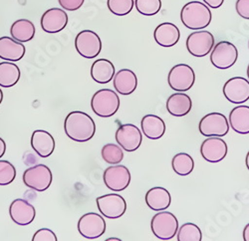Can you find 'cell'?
<instances>
[{
	"mask_svg": "<svg viewBox=\"0 0 249 241\" xmlns=\"http://www.w3.org/2000/svg\"><path fill=\"white\" fill-rule=\"evenodd\" d=\"M64 131L74 142L85 143L95 136L96 124L88 114L73 111L68 114L64 120Z\"/></svg>",
	"mask_w": 249,
	"mask_h": 241,
	"instance_id": "cell-1",
	"label": "cell"
},
{
	"mask_svg": "<svg viewBox=\"0 0 249 241\" xmlns=\"http://www.w3.org/2000/svg\"><path fill=\"white\" fill-rule=\"evenodd\" d=\"M213 14L210 7L200 1L188 2L180 11L182 24L191 30H202L212 22Z\"/></svg>",
	"mask_w": 249,
	"mask_h": 241,
	"instance_id": "cell-2",
	"label": "cell"
},
{
	"mask_svg": "<svg viewBox=\"0 0 249 241\" xmlns=\"http://www.w3.org/2000/svg\"><path fill=\"white\" fill-rule=\"evenodd\" d=\"M121 101L118 94L111 89L97 91L91 100L93 112L101 118H111L120 109Z\"/></svg>",
	"mask_w": 249,
	"mask_h": 241,
	"instance_id": "cell-3",
	"label": "cell"
},
{
	"mask_svg": "<svg viewBox=\"0 0 249 241\" xmlns=\"http://www.w3.org/2000/svg\"><path fill=\"white\" fill-rule=\"evenodd\" d=\"M151 229L158 239L163 241L171 240L178 230V218L172 212L159 211L152 218Z\"/></svg>",
	"mask_w": 249,
	"mask_h": 241,
	"instance_id": "cell-4",
	"label": "cell"
},
{
	"mask_svg": "<svg viewBox=\"0 0 249 241\" xmlns=\"http://www.w3.org/2000/svg\"><path fill=\"white\" fill-rule=\"evenodd\" d=\"M51 170L45 165H36L27 169L22 176L24 185L38 192L45 191L52 184Z\"/></svg>",
	"mask_w": 249,
	"mask_h": 241,
	"instance_id": "cell-5",
	"label": "cell"
},
{
	"mask_svg": "<svg viewBox=\"0 0 249 241\" xmlns=\"http://www.w3.org/2000/svg\"><path fill=\"white\" fill-rule=\"evenodd\" d=\"M238 59V50L234 44L228 41H220L215 44L211 52L212 64L219 69L226 70L231 68Z\"/></svg>",
	"mask_w": 249,
	"mask_h": 241,
	"instance_id": "cell-6",
	"label": "cell"
},
{
	"mask_svg": "<svg viewBox=\"0 0 249 241\" xmlns=\"http://www.w3.org/2000/svg\"><path fill=\"white\" fill-rule=\"evenodd\" d=\"M230 123L221 113H210L199 120V133L206 137H224L230 132Z\"/></svg>",
	"mask_w": 249,
	"mask_h": 241,
	"instance_id": "cell-7",
	"label": "cell"
},
{
	"mask_svg": "<svg viewBox=\"0 0 249 241\" xmlns=\"http://www.w3.org/2000/svg\"><path fill=\"white\" fill-rule=\"evenodd\" d=\"M196 82L194 69L188 64L174 66L168 75L169 86L177 92H186L192 89Z\"/></svg>",
	"mask_w": 249,
	"mask_h": 241,
	"instance_id": "cell-8",
	"label": "cell"
},
{
	"mask_svg": "<svg viewBox=\"0 0 249 241\" xmlns=\"http://www.w3.org/2000/svg\"><path fill=\"white\" fill-rule=\"evenodd\" d=\"M78 231L88 240L98 239L106 232V222L102 215L95 212H88L80 217Z\"/></svg>",
	"mask_w": 249,
	"mask_h": 241,
	"instance_id": "cell-9",
	"label": "cell"
},
{
	"mask_svg": "<svg viewBox=\"0 0 249 241\" xmlns=\"http://www.w3.org/2000/svg\"><path fill=\"white\" fill-rule=\"evenodd\" d=\"M214 36L206 30L191 33L186 39V49L195 57L201 58L209 55L214 46Z\"/></svg>",
	"mask_w": 249,
	"mask_h": 241,
	"instance_id": "cell-10",
	"label": "cell"
},
{
	"mask_svg": "<svg viewBox=\"0 0 249 241\" xmlns=\"http://www.w3.org/2000/svg\"><path fill=\"white\" fill-rule=\"evenodd\" d=\"M96 203L101 214L109 219H118L127 211L126 200L117 193L99 196Z\"/></svg>",
	"mask_w": 249,
	"mask_h": 241,
	"instance_id": "cell-11",
	"label": "cell"
},
{
	"mask_svg": "<svg viewBox=\"0 0 249 241\" xmlns=\"http://www.w3.org/2000/svg\"><path fill=\"white\" fill-rule=\"evenodd\" d=\"M75 48L82 57L94 59L102 51L101 38L92 30H83L75 38Z\"/></svg>",
	"mask_w": 249,
	"mask_h": 241,
	"instance_id": "cell-12",
	"label": "cell"
},
{
	"mask_svg": "<svg viewBox=\"0 0 249 241\" xmlns=\"http://www.w3.org/2000/svg\"><path fill=\"white\" fill-rule=\"evenodd\" d=\"M103 180L110 190L123 191L130 186L131 172L124 166L111 165L104 172Z\"/></svg>",
	"mask_w": 249,
	"mask_h": 241,
	"instance_id": "cell-13",
	"label": "cell"
},
{
	"mask_svg": "<svg viewBox=\"0 0 249 241\" xmlns=\"http://www.w3.org/2000/svg\"><path fill=\"white\" fill-rule=\"evenodd\" d=\"M222 92L228 102L243 104L249 100V81L243 77H233L225 82Z\"/></svg>",
	"mask_w": 249,
	"mask_h": 241,
	"instance_id": "cell-14",
	"label": "cell"
},
{
	"mask_svg": "<svg viewBox=\"0 0 249 241\" xmlns=\"http://www.w3.org/2000/svg\"><path fill=\"white\" fill-rule=\"evenodd\" d=\"M118 145L126 152L137 151L142 143V135L140 129L133 124L121 125L116 132Z\"/></svg>",
	"mask_w": 249,
	"mask_h": 241,
	"instance_id": "cell-15",
	"label": "cell"
},
{
	"mask_svg": "<svg viewBox=\"0 0 249 241\" xmlns=\"http://www.w3.org/2000/svg\"><path fill=\"white\" fill-rule=\"evenodd\" d=\"M227 145L219 137H209L200 146V155L204 160L216 164L223 160L227 155Z\"/></svg>",
	"mask_w": 249,
	"mask_h": 241,
	"instance_id": "cell-16",
	"label": "cell"
},
{
	"mask_svg": "<svg viewBox=\"0 0 249 241\" xmlns=\"http://www.w3.org/2000/svg\"><path fill=\"white\" fill-rule=\"evenodd\" d=\"M9 214L13 223L18 225L25 226L33 223L36 210L26 199L17 198L13 200L9 207Z\"/></svg>",
	"mask_w": 249,
	"mask_h": 241,
	"instance_id": "cell-17",
	"label": "cell"
},
{
	"mask_svg": "<svg viewBox=\"0 0 249 241\" xmlns=\"http://www.w3.org/2000/svg\"><path fill=\"white\" fill-rule=\"evenodd\" d=\"M68 24V15L64 9L51 8L41 17V28L44 32L54 34L63 30Z\"/></svg>",
	"mask_w": 249,
	"mask_h": 241,
	"instance_id": "cell-18",
	"label": "cell"
},
{
	"mask_svg": "<svg viewBox=\"0 0 249 241\" xmlns=\"http://www.w3.org/2000/svg\"><path fill=\"white\" fill-rule=\"evenodd\" d=\"M157 44L161 47L170 48L175 46L180 38V32L177 25L171 22H163L157 26L154 32Z\"/></svg>",
	"mask_w": 249,
	"mask_h": 241,
	"instance_id": "cell-19",
	"label": "cell"
},
{
	"mask_svg": "<svg viewBox=\"0 0 249 241\" xmlns=\"http://www.w3.org/2000/svg\"><path fill=\"white\" fill-rule=\"evenodd\" d=\"M31 147L39 156L46 158L55 150V139L47 131L36 130L31 137Z\"/></svg>",
	"mask_w": 249,
	"mask_h": 241,
	"instance_id": "cell-20",
	"label": "cell"
},
{
	"mask_svg": "<svg viewBox=\"0 0 249 241\" xmlns=\"http://www.w3.org/2000/svg\"><path fill=\"white\" fill-rule=\"evenodd\" d=\"M114 88L117 93L123 96L133 94L138 87V77L130 69H122L114 76Z\"/></svg>",
	"mask_w": 249,
	"mask_h": 241,
	"instance_id": "cell-21",
	"label": "cell"
},
{
	"mask_svg": "<svg viewBox=\"0 0 249 241\" xmlns=\"http://www.w3.org/2000/svg\"><path fill=\"white\" fill-rule=\"evenodd\" d=\"M26 52L25 46L11 37H0V58L10 62L21 60Z\"/></svg>",
	"mask_w": 249,
	"mask_h": 241,
	"instance_id": "cell-22",
	"label": "cell"
},
{
	"mask_svg": "<svg viewBox=\"0 0 249 241\" xmlns=\"http://www.w3.org/2000/svg\"><path fill=\"white\" fill-rule=\"evenodd\" d=\"M193 108V101L189 95L182 92L171 95L167 101V110L174 117H183L188 115Z\"/></svg>",
	"mask_w": 249,
	"mask_h": 241,
	"instance_id": "cell-23",
	"label": "cell"
},
{
	"mask_svg": "<svg viewBox=\"0 0 249 241\" xmlns=\"http://www.w3.org/2000/svg\"><path fill=\"white\" fill-rule=\"evenodd\" d=\"M146 204L154 211L165 210L172 204L171 193L164 188H153L146 193Z\"/></svg>",
	"mask_w": 249,
	"mask_h": 241,
	"instance_id": "cell-24",
	"label": "cell"
},
{
	"mask_svg": "<svg viewBox=\"0 0 249 241\" xmlns=\"http://www.w3.org/2000/svg\"><path fill=\"white\" fill-rule=\"evenodd\" d=\"M141 128L144 137L150 139H159L165 133L163 120L157 115H146L141 120Z\"/></svg>",
	"mask_w": 249,
	"mask_h": 241,
	"instance_id": "cell-25",
	"label": "cell"
},
{
	"mask_svg": "<svg viewBox=\"0 0 249 241\" xmlns=\"http://www.w3.org/2000/svg\"><path fill=\"white\" fill-rule=\"evenodd\" d=\"M115 74V66L108 59H98L92 64L91 77L99 84H108Z\"/></svg>",
	"mask_w": 249,
	"mask_h": 241,
	"instance_id": "cell-26",
	"label": "cell"
},
{
	"mask_svg": "<svg viewBox=\"0 0 249 241\" xmlns=\"http://www.w3.org/2000/svg\"><path fill=\"white\" fill-rule=\"evenodd\" d=\"M228 123L231 129L239 135L249 134V107L238 106L231 110L228 118Z\"/></svg>",
	"mask_w": 249,
	"mask_h": 241,
	"instance_id": "cell-27",
	"label": "cell"
},
{
	"mask_svg": "<svg viewBox=\"0 0 249 241\" xmlns=\"http://www.w3.org/2000/svg\"><path fill=\"white\" fill-rule=\"evenodd\" d=\"M35 26L28 19H19L11 25V37L18 42H29L34 38Z\"/></svg>",
	"mask_w": 249,
	"mask_h": 241,
	"instance_id": "cell-28",
	"label": "cell"
},
{
	"mask_svg": "<svg viewBox=\"0 0 249 241\" xmlns=\"http://www.w3.org/2000/svg\"><path fill=\"white\" fill-rule=\"evenodd\" d=\"M20 69L15 63L9 61L0 63V87L11 88L20 79Z\"/></svg>",
	"mask_w": 249,
	"mask_h": 241,
	"instance_id": "cell-29",
	"label": "cell"
},
{
	"mask_svg": "<svg viewBox=\"0 0 249 241\" xmlns=\"http://www.w3.org/2000/svg\"><path fill=\"white\" fill-rule=\"evenodd\" d=\"M172 168L174 172L180 176L189 175L195 169V160L191 155L186 153H179L173 157Z\"/></svg>",
	"mask_w": 249,
	"mask_h": 241,
	"instance_id": "cell-30",
	"label": "cell"
},
{
	"mask_svg": "<svg viewBox=\"0 0 249 241\" xmlns=\"http://www.w3.org/2000/svg\"><path fill=\"white\" fill-rule=\"evenodd\" d=\"M178 241H201L202 233L200 228L192 223L182 224L177 233Z\"/></svg>",
	"mask_w": 249,
	"mask_h": 241,
	"instance_id": "cell-31",
	"label": "cell"
},
{
	"mask_svg": "<svg viewBox=\"0 0 249 241\" xmlns=\"http://www.w3.org/2000/svg\"><path fill=\"white\" fill-rule=\"evenodd\" d=\"M124 150L116 144H106L102 148L103 159L110 165H119L124 159Z\"/></svg>",
	"mask_w": 249,
	"mask_h": 241,
	"instance_id": "cell-32",
	"label": "cell"
},
{
	"mask_svg": "<svg viewBox=\"0 0 249 241\" xmlns=\"http://www.w3.org/2000/svg\"><path fill=\"white\" fill-rule=\"evenodd\" d=\"M137 11L143 16H154L161 8V0H136Z\"/></svg>",
	"mask_w": 249,
	"mask_h": 241,
	"instance_id": "cell-33",
	"label": "cell"
},
{
	"mask_svg": "<svg viewBox=\"0 0 249 241\" xmlns=\"http://www.w3.org/2000/svg\"><path fill=\"white\" fill-rule=\"evenodd\" d=\"M109 10L117 16L128 15L135 6L134 0H108Z\"/></svg>",
	"mask_w": 249,
	"mask_h": 241,
	"instance_id": "cell-34",
	"label": "cell"
},
{
	"mask_svg": "<svg viewBox=\"0 0 249 241\" xmlns=\"http://www.w3.org/2000/svg\"><path fill=\"white\" fill-rule=\"evenodd\" d=\"M16 177L15 167L7 162V160H0V186H8L14 182Z\"/></svg>",
	"mask_w": 249,
	"mask_h": 241,
	"instance_id": "cell-35",
	"label": "cell"
},
{
	"mask_svg": "<svg viewBox=\"0 0 249 241\" xmlns=\"http://www.w3.org/2000/svg\"><path fill=\"white\" fill-rule=\"evenodd\" d=\"M56 234L48 228L39 229L33 236L32 241H57Z\"/></svg>",
	"mask_w": 249,
	"mask_h": 241,
	"instance_id": "cell-36",
	"label": "cell"
},
{
	"mask_svg": "<svg viewBox=\"0 0 249 241\" xmlns=\"http://www.w3.org/2000/svg\"><path fill=\"white\" fill-rule=\"evenodd\" d=\"M85 0H58L60 6L64 10L75 11L80 9Z\"/></svg>",
	"mask_w": 249,
	"mask_h": 241,
	"instance_id": "cell-37",
	"label": "cell"
},
{
	"mask_svg": "<svg viewBox=\"0 0 249 241\" xmlns=\"http://www.w3.org/2000/svg\"><path fill=\"white\" fill-rule=\"evenodd\" d=\"M235 9L241 18L249 20V0H237Z\"/></svg>",
	"mask_w": 249,
	"mask_h": 241,
	"instance_id": "cell-38",
	"label": "cell"
},
{
	"mask_svg": "<svg viewBox=\"0 0 249 241\" xmlns=\"http://www.w3.org/2000/svg\"><path fill=\"white\" fill-rule=\"evenodd\" d=\"M202 1L209 7L213 9H217L223 4L224 0H202Z\"/></svg>",
	"mask_w": 249,
	"mask_h": 241,
	"instance_id": "cell-39",
	"label": "cell"
},
{
	"mask_svg": "<svg viewBox=\"0 0 249 241\" xmlns=\"http://www.w3.org/2000/svg\"><path fill=\"white\" fill-rule=\"evenodd\" d=\"M6 152V144L2 138H0V158H1Z\"/></svg>",
	"mask_w": 249,
	"mask_h": 241,
	"instance_id": "cell-40",
	"label": "cell"
},
{
	"mask_svg": "<svg viewBox=\"0 0 249 241\" xmlns=\"http://www.w3.org/2000/svg\"><path fill=\"white\" fill-rule=\"evenodd\" d=\"M243 240L249 241V224H246L243 229Z\"/></svg>",
	"mask_w": 249,
	"mask_h": 241,
	"instance_id": "cell-41",
	"label": "cell"
},
{
	"mask_svg": "<svg viewBox=\"0 0 249 241\" xmlns=\"http://www.w3.org/2000/svg\"><path fill=\"white\" fill-rule=\"evenodd\" d=\"M245 165H246V168H247V170L249 171V151H248V153H247V155H246V158H245Z\"/></svg>",
	"mask_w": 249,
	"mask_h": 241,
	"instance_id": "cell-42",
	"label": "cell"
},
{
	"mask_svg": "<svg viewBox=\"0 0 249 241\" xmlns=\"http://www.w3.org/2000/svg\"><path fill=\"white\" fill-rule=\"evenodd\" d=\"M2 100H3V92L0 89V104L2 103Z\"/></svg>",
	"mask_w": 249,
	"mask_h": 241,
	"instance_id": "cell-43",
	"label": "cell"
},
{
	"mask_svg": "<svg viewBox=\"0 0 249 241\" xmlns=\"http://www.w3.org/2000/svg\"><path fill=\"white\" fill-rule=\"evenodd\" d=\"M246 74H247V78H248V81H249V64L247 66V71H246Z\"/></svg>",
	"mask_w": 249,
	"mask_h": 241,
	"instance_id": "cell-44",
	"label": "cell"
},
{
	"mask_svg": "<svg viewBox=\"0 0 249 241\" xmlns=\"http://www.w3.org/2000/svg\"><path fill=\"white\" fill-rule=\"evenodd\" d=\"M111 240H117V241H120L121 239H119V238H108V239H107V241H111Z\"/></svg>",
	"mask_w": 249,
	"mask_h": 241,
	"instance_id": "cell-45",
	"label": "cell"
},
{
	"mask_svg": "<svg viewBox=\"0 0 249 241\" xmlns=\"http://www.w3.org/2000/svg\"><path fill=\"white\" fill-rule=\"evenodd\" d=\"M248 49H249V40H248Z\"/></svg>",
	"mask_w": 249,
	"mask_h": 241,
	"instance_id": "cell-46",
	"label": "cell"
}]
</instances>
